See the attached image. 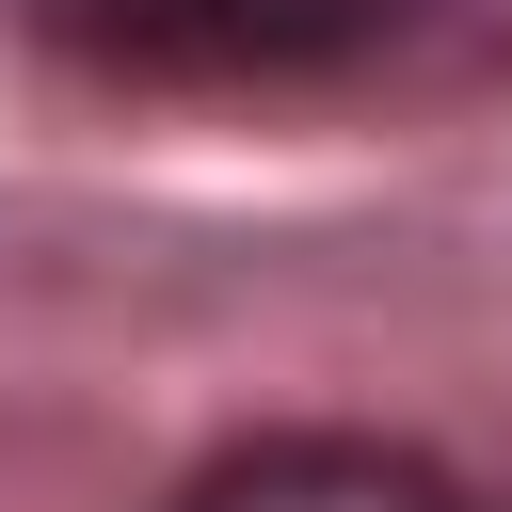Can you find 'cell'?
Instances as JSON below:
<instances>
[{"mask_svg":"<svg viewBox=\"0 0 512 512\" xmlns=\"http://www.w3.org/2000/svg\"><path fill=\"white\" fill-rule=\"evenodd\" d=\"M176 512H464L432 464H400V448H336V432H304V448H240V464H208Z\"/></svg>","mask_w":512,"mask_h":512,"instance_id":"cell-2","label":"cell"},{"mask_svg":"<svg viewBox=\"0 0 512 512\" xmlns=\"http://www.w3.org/2000/svg\"><path fill=\"white\" fill-rule=\"evenodd\" d=\"M112 48L144 64H208V80H256V64H336V48H384L416 0H80Z\"/></svg>","mask_w":512,"mask_h":512,"instance_id":"cell-1","label":"cell"}]
</instances>
